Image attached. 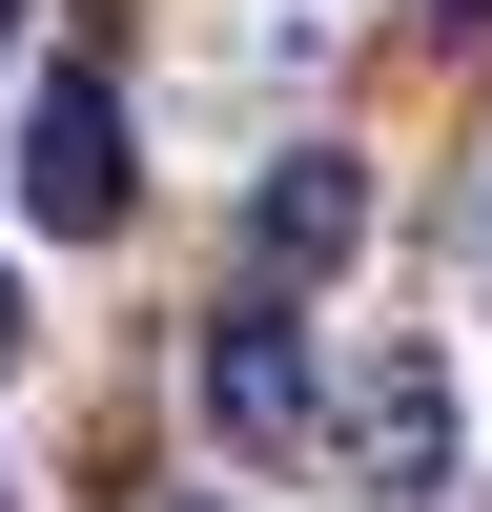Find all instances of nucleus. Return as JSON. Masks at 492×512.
I'll use <instances>...</instances> for the list:
<instances>
[{
	"mask_svg": "<svg viewBox=\"0 0 492 512\" xmlns=\"http://www.w3.org/2000/svg\"><path fill=\"white\" fill-rule=\"evenodd\" d=\"M328 451H349V492H451V369L410 349V328H369L349 369H328Z\"/></svg>",
	"mask_w": 492,
	"mask_h": 512,
	"instance_id": "nucleus-1",
	"label": "nucleus"
},
{
	"mask_svg": "<svg viewBox=\"0 0 492 512\" xmlns=\"http://www.w3.org/2000/svg\"><path fill=\"white\" fill-rule=\"evenodd\" d=\"M205 431H226L246 472H287V451L328 431V369H308L287 308H226V328H205Z\"/></svg>",
	"mask_w": 492,
	"mask_h": 512,
	"instance_id": "nucleus-2",
	"label": "nucleus"
},
{
	"mask_svg": "<svg viewBox=\"0 0 492 512\" xmlns=\"http://www.w3.org/2000/svg\"><path fill=\"white\" fill-rule=\"evenodd\" d=\"M21 205H41V226H123V103H103V82H62V103H41Z\"/></svg>",
	"mask_w": 492,
	"mask_h": 512,
	"instance_id": "nucleus-3",
	"label": "nucleus"
},
{
	"mask_svg": "<svg viewBox=\"0 0 492 512\" xmlns=\"http://www.w3.org/2000/svg\"><path fill=\"white\" fill-rule=\"evenodd\" d=\"M246 226H267V267H308V287H328V267H349V246H369V164H349V144H287Z\"/></svg>",
	"mask_w": 492,
	"mask_h": 512,
	"instance_id": "nucleus-4",
	"label": "nucleus"
},
{
	"mask_svg": "<svg viewBox=\"0 0 492 512\" xmlns=\"http://www.w3.org/2000/svg\"><path fill=\"white\" fill-rule=\"evenodd\" d=\"M431 41H492V0H431Z\"/></svg>",
	"mask_w": 492,
	"mask_h": 512,
	"instance_id": "nucleus-5",
	"label": "nucleus"
},
{
	"mask_svg": "<svg viewBox=\"0 0 492 512\" xmlns=\"http://www.w3.org/2000/svg\"><path fill=\"white\" fill-rule=\"evenodd\" d=\"M21 41H41V0H0V62H21Z\"/></svg>",
	"mask_w": 492,
	"mask_h": 512,
	"instance_id": "nucleus-6",
	"label": "nucleus"
},
{
	"mask_svg": "<svg viewBox=\"0 0 492 512\" xmlns=\"http://www.w3.org/2000/svg\"><path fill=\"white\" fill-rule=\"evenodd\" d=\"M0 369H21V287H0Z\"/></svg>",
	"mask_w": 492,
	"mask_h": 512,
	"instance_id": "nucleus-7",
	"label": "nucleus"
}]
</instances>
